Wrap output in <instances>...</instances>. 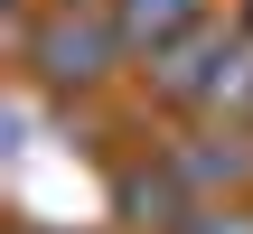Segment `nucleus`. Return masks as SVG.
<instances>
[{
	"mask_svg": "<svg viewBox=\"0 0 253 234\" xmlns=\"http://www.w3.org/2000/svg\"><path fill=\"white\" fill-rule=\"evenodd\" d=\"M103 47H113V38H103L94 19L66 9V19L47 28V75H103Z\"/></svg>",
	"mask_w": 253,
	"mask_h": 234,
	"instance_id": "f257e3e1",
	"label": "nucleus"
},
{
	"mask_svg": "<svg viewBox=\"0 0 253 234\" xmlns=\"http://www.w3.org/2000/svg\"><path fill=\"white\" fill-rule=\"evenodd\" d=\"M178 19H197V0H131V9H122V28H131V38H169Z\"/></svg>",
	"mask_w": 253,
	"mask_h": 234,
	"instance_id": "f03ea898",
	"label": "nucleus"
}]
</instances>
